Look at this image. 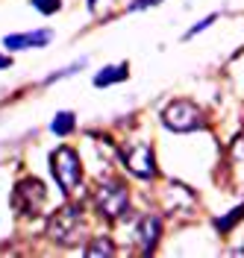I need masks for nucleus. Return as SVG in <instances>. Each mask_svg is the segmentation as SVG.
Listing matches in <instances>:
<instances>
[{
  "label": "nucleus",
  "mask_w": 244,
  "mask_h": 258,
  "mask_svg": "<svg viewBox=\"0 0 244 258\" xmlns=\"http://www.w3.org/2000/svg\"><path fill=\"white\" fill-rule=\"evenodd\" d=\"M50 241L56 243H77L85 235V217H82V209L80 206H62L50 214L47 226H44Z\"/></svg>",
  "instance_id": "f257e3e1"
},
{
  "label": "nucleus",
  "mask_w": 244,
  "mask_h": 258,
  "mask_svg": "<svg viewBox=\"0 0 244 258\" xmlns=\"http://www.w3.org/2000/svg\"><path fill=\"white\" fill-rule=\"evenodd\" d=\"M35 12H41V15H56L59 9H62V0H33Z\"/></svg>",
  "instance_id": "4468645a"
},
{
  "label": "nucleus",
  "mask_w": 244,
  "mask_h": 258,
  "mask_svg": "<svg viewBox=\"0 0 244 258\" xmlns=\"http://www.w3.org/2000/svg\"><path fill=\"white\" fill-rule=\"evenodd\" d=\"M94 209H97L106 220L124 217L127 209H130V191H127V185L118 182V179H109V182L97 185V191H94Z\"/></svg>",
  "instance_id": "39448f33"
},
{
  "label": "nucleus",
  "mask_w": 244,
  "mask_h": 258,
  "mask_svg": "<svg viewBox=\"0 0 244 258\" xmlns=\"http://www.w3.org/2000/svg\"><path fill=\"white\" fill-rule=\"evenodd\" d=\"M168 188H171V191H165V211H171V214H185V211L194 209L197 197H194V191H191L188 185L171 182Z\"/></svg>",
  "instance_id": "6e6552de"
},
{
  "label": "nucleus",
  "mask_w": 244,
  "mask_h": 258,
  "mask_svg": "<svg viewBox=\"0 0 244 258\" xmlns=\"http://www.w3.org/2000/svg\"><path fill=\"white\" fill-rule=\"evenodd\" d=\"M238 252H241V255H244V243H241V249H238Z\"/></svg>",
  "instance_id": "412c9836"
},
{
  "label": "nucleus",
  "mask_w": 244,
  "mask_h": 258,
  "mask_svg": "<svg viewBox=\"0 0 244 258\" xmlns=\"http://www.w3.org/2000/svg\"><path fill=\"white\" fill-rule=\"evenodd\" d=\"M162 238V217L159 214H144V217H138V223H135V241H138V249L150 255L153 249H156V243Z\"/></svg>",
  "instance_id": "0eeeda50"
},
{
  "label": "nucleus",
  "mask_w": 244,
  "mask_h": 258,
  "mask_svg": "<svg viewBox=\"0 0 244 258\" xmlns=\"http://www.w3.org/2000/svg\"><path fill=\"white\" fill-rule=\"evenodd\" d=\"M53 38L50 30H35V32H21V35H6L3 38V47L6 50H33V47H41Z\"/></svg>",
  "instance_id": "1a4fd4ad"
},
{
  "label": "nucleus",
  "mask_w": 244,
  "mask_h": 258,
  "mask_svg": "<svg viewBox=\"0 0 244 258\" xmlns=\"http://www.w3.org/2000/svg\"><path fill=\"white\" fill-rule=\"evenodd\" d=\"M9 64H12V59H9V56H0V68H9Z\"/></svg>",
  "instance_id": "6ab92c4d"
},
{
  "label": "nucleus",
  "mask_w": 244,
  "mask_h": 258,
  "mask_svg": "<svg viewBox=\"0 0 244 258\" xmlns=\"http://www.w3.org/2000/svg\"><path fill=\"white\" fill-rule=\"evenodd\" d=\"M232 164L244 173V135L241 138H232Z\"/></svg>",
  "instance_id": "2eb2a0df"
},
{
  "label": "nucleus",
  "mask_w": 244,
  "mask_h": 258,
  "mask_svg": "<svg viewBox=\"0 0 244 258\" xmlns=\"http://www.w3.org/2000/svg\"><path fill=\"white\" fill-rule=\"evenodd\" d=\"M74 126H77V114L74 112H59L56 117H53V123H50V132L59 135V138H65V135L74 132Z\"/></svg>",
  "instance_id": "f8f14e48"
},
{
  "label": "nucleus",
  "mask_w": 244,
  "mask_h": 258,
  "mask_svg": "<svg viewBox=\"0 0 244 258\" xmlns=\"http://www.w3.org/2000/svg\"><path fill=\"white\" fill-rule=\"evenodd\" d=\"M241 217H244V206H235V209L227 211L224 217H215V229H218L221 235H229V229L241 223Z\"/></svg>",
  "instance_id": "ddd939ff"
},
{
  "label": "nucleus",
  "mask_w": 244,
  "mask_h": 258,
  "mask_svg": "<svg viewBox=\"0 0 244 258\" xmlns=\"http://www.w3.org/2000/svg\"><path fill=\"white\" fill-rule=\"evenodd\" d=\"M121 161L138 179H153L156 176V159H153V147L150 144H130L121 150Z\"/></svg>",
  "instance_id": "423d86ee"
},
{
  "label": "nucleus",
  "mask_w": 244,
  "mask_h": 258,
  "mask_svg": "<svg viewBox=\"0 0 244 258\" xmlns=\"http://www.w3.org/2000/svg\"><path fill=\"white\" fill-rule=\"evenodd\" d=\"M156 3H162V0H132L130 6H127V12H138V9H150V6H156Z\"/></svg>",
  "instance_id": "a211bd4d"
},
{
  "label": "nucleus",
  "mask_w": 244,
  "mask_h": 258,
  "mask_svg": "<svg viewBox=\"0 0 244 258\" xmlns=\"http://www.w3.org/2000/svg\"><path fill=\"white\" fill-rule=\"evenodd\" d=\"M94 3H100V0H88V6H91V9H94Z\"/></svg>",
  "instance_id": "aec40b11"
},
{
  "label": "nucleus",
  "mask_w": 244,
  "mask_h": 258,
  "mask_svg": "<svg viewBox=\"0 0 244 258\" xmlns=\"http://www.w3.org/2000/svg\"><path fill=\"white\" fill-rule=\"evenodd\" d=\"M162 123L171 132H197L206 129V114L191 100H171L162 109Z\"/></svg>",
  "instance_id": "7ed1b4c3"
},
{
  "label": "nucleus",
  "mask_w": 244,
  "mask_h": 258,
  "mask_svg": "<svg viewBox=\"0 0 244 258\" xmlns=\"http://www.w3.org/2000/svg\"><path fill=\"white\" fill-rule=\"evenodd\" d=\"M215 21H218V15H209V18H203V21H200L197 27H191V30L185 32V35H182V41H188V38H194L197 32H203V30H206V27H212Z\"/></svg>",
  "instance_id": "dca6fc26"
},
{
  "label": "nucleus",
  "mask_w": 244,
  "mask_h": 258,
  "mask_svg": "<svg viewBox=\"0 0 244 258\" xmlns=\"http://www.w3.org/2000/svg\"><path fill=\"white\" fill-rule=\"evenodd\" d=\"M130 77V64L121 62V64H106L100 74H94V88H109L115 82H124Z\"/></svg>",
  "instance_id": "9d476101"
},
{
  "label": "nucleus",
  "mask_w": 244,
  "mask_h": 258,
  "mask_svg": "<svg viewBox=\"0 0 244 258\" xmlns=\"http://www.w3.org/2000/svg\"><path fill=\"white\" fill-rule=\"evenodd\" d=\"M50 167H53V179H56V185L62 188V194H71V191L80 188L82 164H80V156H77L68 144L56 147V150L50 153Z\"/></svg>",
  "instance_id": "20e7f679"
},
{
  "label": "nucleus",
  "mask_w": 244,
  "mask_h": 258,
  "mask_svg": "<svg viewBox=\"0 0 244 258\" xmlns=\"http://www.w3.org/2000/svg\"><path fill=\"white\" fill-rule=\"evenodd\" d=\"M82 64H85V62H74L71 68H65V71H59V74H53V77H47V80H44V85H50V82H56V80H62V77H71V74H77V71H80Z\"/></svg>",
  "instance_id": "f3484780"
},
{
  "label": "nucleus",
  "mask_w": 244,
  "mask_h": 258,
  "mask_svg": "<svg viewBox=\"0 0 244 258\" xmlns=\"http://www.w3.org/2000/svg\"><path fill=\"white\" fill-rule=\"evenodd\" d=\"M88 258H103V255H115L118 252V246L112 243V238H106V235H97V238H91L88 246L82 249Z\"/></svg>",
  "instance_id": "9b49d317"
},
{
  "label": "nucleus",
  "mask_w": 244,
  "mask_h": 258,
  "mask_svg": "<svg viewBox=\"0 0 244 258\" xmlns=\"http://www.w3.org/2000/svg\"><path fill=\"white\" fill-rule=\"evenodd\" d=\"M44 206H47V185L35 176L21 179L12 191V209L21 217H38L44 214Z\"/></svg>",
  "instance_id": "f03ea898"
}]
</instances>
